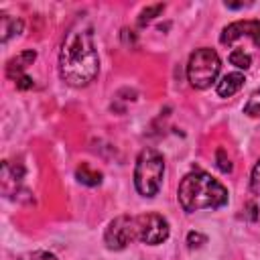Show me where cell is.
I'll return each instance as SVG.
<instances>
[{
	"label": "cell",
	"mask_w": 260,
	"mask_h": 260,
	"mask_svg": "<svg viewBox=\"0 0 260 260\" xmlns=\"http://www.w3.org/2000/svg\"><path fill=\"white\" fill-rule=\"evenodd\" d=\"M100 71V57L93 41V28L87 20H75L59 51V75L71 87L89 85Z\"/></svg>",
	"instance_id": "1"
},
{
	"label": "cell",
	"mask_w": 260,
	"mask_h": 260,
	"mask_svg": "<svg viewBox=\"0 0 260 260\" xmlns=\"http://www.w3.org/2000/svg\"><path fill=\"white\" fill-rule=\"evenodd\" d=\"M179 205L187 213L201 209H219L228 203V189L205 171H191L179 183Z\"/></svg>",
	"instance_id": "2"
},
{
	"label": "cell",
	"mask_w": 260,
	"mask_h": 260,
	"mask_svg": "<svg viewBox=\"0 0 260 260\" xmlns=\"http://www.w3.org/2000/svg\"><path fill=\"white\" fill-rule=\"evenodd\" d=\"M165 156L156 148H144L136 156L134 165V187L142 197H154L162 185Z\"/></svg>",
	"instance_id": "3"
},
{
	"label": "cell",
	"mask_w": 260,
	"mask_h": 260,
	"mask_svg": "<svg viewBox=\"0 0 260 260\" xmlns=\"http://www.w3.org/2000/svg\"><path fill=\"white\" fill-rule=\"evenodd\" d=\"M219 69H221V59L213 49L209 47L195 49L187 61V81L195 89H207L217 79Z\"/></svg>",
	"instance_id": "4"
},
{
	"label": "cell",
	"mask_w": 260,
	"mask_h": 260,
	"mask_svg": "<svg viewBox=\"0 0 260 260\" xmlns=\"http://www.w3.org/2000/svg\"><path fill=\"white\" fill-rule=\"evenodd\" d=\"M134 240H138L136 215H118L108 223L104 232V242L110 250H124Z\"/></svg>",
	"instance_id": "5"
},
{
	"label": "cell",
	"mask_w": 260,
	"mask_h": 260,
	"mask_svg": "<svg viewBox=\"0 0 260 260\" xmlns=\"http://www.w3.org/2000/svg\"><path fill=\"white\" fill-rule=\"evenodd\" d=\"M136 232H138V242L156 246L169 238L171 228L160 213H142L136 215Z\"/></svg>",
	"instance_id": "6"
},
{
	"label": "cell",
	"mask_w": 260,
	"mask_h": 260,
	"mask_svg": "<svg viewBox=\"0 0 260 260\" xmlns=\"http://www.w3.org/2000/svg\"><path fill=\"white\" fill-rule=\"evenodd\" d=\"M242 37H248L254 43V47L260 49V20H238V22L228 24L219 35V43L234 45Z\"/></svg>",
	"instance_id": "7"
},
{
	"label": "cell",
	"mask_w": 260,
	"mask_h": 260,
	"mask_svg": "<svg viewBox=\"0 0 260 260\" xmlns=\"http://www.w3.org/2000/svg\"><path fill=\"white\" fill-rule=\"evenodd\" d=\"M37 59V53L35 51H22L18 53L16 57H12L8 63H6V75L12 79V81H18L20 77H24V69L28 65H32V61Z\"/></svg>",
	"instance_id": "8"
},
{
	"label": "cell",
	"mask_w": 260,
	"mask_h": 260,
	"mask_svg": "<svg viewBox=\"0 0 260 260\" xmlns=\"http://www.w3.org/2000/svg\"><path fill=\"white\" fill-rule=\"evenodd\" d=\"M244 81H246L244 73H240V71L228 73V75H223V77L217 81L215 91H217L219 98H230V95H234L236 91H240V87L244 85Z\"/></svg>",
	"instance_id": "9"
},
{
	"label": "cell",
	"mask_w": 260,
	"mask_h": 260,
	"mask_svg": "<svg viewBox=\"0 0 260 260\" xmlns=\"http://www.w3.org/2000/svg\"><path fill=\"white\" fill-rule=\"evenodd\" d=\"M22 20L16 16H10L6 12L0 14V32H2V43H8L12 37H18L22 32Z\"/></svg>",
	"instance_id": "10"
},
{
	"label": "cell",
	"mask_w": 260,
	"mask_h": 260,
	"mask_svg": "<svg viewBox=\"0 0 260 260\" xmlns=\"http://www.w3.org/2000/svg\"><path fill=\"white\" fill-rule=\"evenodd\" d=\"M75 179L81 183V185H87V187H95L102 183V173L91 169L87 162H81L77 169H75Z\"/></svg>",
	"instance_id": "11"
},
{
	"label": "cell",
	"mask_w": 260,
	"mask_h": 260,
	"mask_svg": "<svg viewBox=\"0 0 260 260\" xmlns=\"http://www.w3.org/2000/svg\"><path fill=\"white\" fill-rule=\"evenodd\" d=\"M230 63H232L234 67H238V69H250L252 57H250V53H246L244 49H234V51L230 53Z\"/></svg>",
	"instance_id": "12"
},
{
	"label": "cell",
	"mask_w": 260,
	"mask_h": 260,
	"mask_svg": "<svg viewBox=\"0 0 260 260\" xmlns=\"http://www.w3.org/2000/svg\"><path fill=\"white\" fill-rule=\"evenodd\" d=\"M244 112L252 118H260V89L252 91V95L248 98V102L244 106Z\"/></svg>",
	"instance_id": "13"
},
{
	"label": "cell",
	"mask_w": 260,
	"mask_h": 260,
	"mask_svg": "<svg viewBox=\"0 0 260 260\" xmlns=\"http://www.w3.org/2000/svg\"><path fill=\"white\" fill-rule=\"evenodd\" d=\"M165 10V4H154V6H148V8H144L142 12H140V18H138V24L140 26H144L146 22H150L156 14H160Z\"/></svg>",
	"instance_id": "14"
},
{
	"label": "cell",
	"mask_w": 260,
	"mask_h": 260,
	"mask_svg": "<svg viewBox=\"0 0 260 260\" xmlns=\"http://www.w3.org/2000/svg\"><path fill=\"white\" fill-rule=\"evenodd\" d=\"M20 260H59V258L47 250H35V252H26L24 256H20Z\"/></svg>",
	"instance_id": "15"
},
{
	"label": "cell",
	"mask_w": 260,
	"mask_h": 260,
	"mask_svg": "<svg viewBox=\"0 0 260 260\" xmlns=\"http://www.w3.org/2000/svg\"><path fill=\"white\" fill-rule=\"evenodd\" d=\"M250 191L256 193V195H260V158H258V162L254 165L252 175H250Z\"/></svg>",
	"instance_id": "16"
},
{
	"label": "cell",
	"mask_w": 260,
	"mask_h": 260,
	"mask_svg": "<svg viewBox=\"0 0 260 260\" xmlns=\"http://www.w3.org/2000/svg\"><path fill=\"white\" fill-rule=\"evenodd\" d=\"M205 242H207V238H205L203 234H199V232H189V234H187V246H189L191 250L203 246Z\"/></svg>",
	"instance_id": "17"
},
{
	"label": "cell",
	"mask_w": 260,
	"mask_h": 260,
	"mask_svg": "<svg viewBox=\"0 0 260 260\" xmlns=\"http://www.w3.org/2000/svg\"><path fill=\"white\" fill-rule=\"evenodd\" d=\"M223 154H225V152L219 148V150H217V167H219L223 173H230V171H232V162H230V158H225Z\"/></svg>",
	"instance_id": "18"
}]
</instances>
